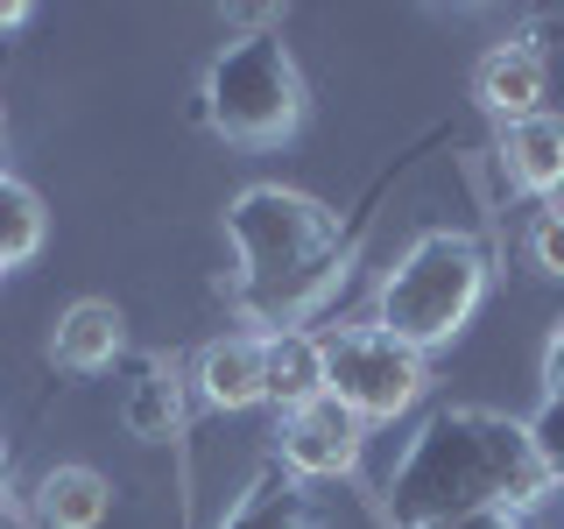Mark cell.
<instances>
[{
  "mask_svg": "<svg viewBox=\"0 0 564 529\" xmlns=\"http://www.w3.org/2000/svg\"><path fill=\"white\" fill-rule=\"evenodd\" d=\"M557 481L543 466L529 423L501 417V410H437L423 431L410 438L402 466L388 473L381 508L395 529H431L445 516H466V508H551Z\"/></svg>",
  "mask_w": 564,
  "mask_h": 529,
  "instance_id": "6da1fadb",
  "label": "cell"
},
{
  "mask_svg": "<svg viewBox=\"0 0 564 529\" xmlns=\"http://www.w3.org/2000/svg\"><path fill=\"white\" fill-rule=\"evenodd\" d=\"M226 234H234L240 276H234V304L240 317H254L261 339L269 332H304L311 311L332 304V290L346 282V240L332 205L304 198L282 184H254L226 205Z\"/></svg>",
  "mask_w": 564,
  "mask_h": 529,
  "instance_id": "7a4b0ae2",
  "label": "cell"
},
{
  "mask_svg": "<svg viewBox=\"0 0 564 529\" xmlns=\"http://www.w3.org/2000/svg\"><path fill=\"white\" fill-rule=\"evenodd\" d=\"M487 247L458 226H431L402 247V261L381 276V296H375V325L388 339H402L410 353H431L458 339L473 325L487 296Z\"/></svg>",
  "mask_w": 564,
  "mask_h": 529,
  "instance_id": "3957f363",
  "label": "cell"
},
{
  "mask_svg": "<svg viewBox=\"0 0 564 529\" xmlns=\"http://www.w3.org/2000/svg\"><path fill=\"white\" fill-rule=\"evenodd\" d=\"M304 71H296L290 43L275 29H247L212 57L205 71V120L234 149H282L304 128Z\"/></svg>",
  "mask_w": 564,
  "mask_h": 529,
  "instance_id": "277c9868",
  "label": "cell"
},
{
  "mask_svg": "<svg viewBox=\"0 0 564 529\" xmlns=\"http://www.w3.org/2000/svg\"><path fill=\"white\" fill-rule=\"evenodd\" d=\"M423 388H431L423 353L388 339L381 325H346L325 339V396L346 402L360 423H395Z\"/></svg>",
  "mask_w": 564,
  "mask_h": 529,
  "instance_id": "5b68a950",
  "label": "cell"
},
{
  "mask_svg": "<svg viewBox=\"0 0 564 529\" xmlns=\"http://www.w3.org/2000/svg\"><path fill=\"white\" fill-rule=\"evenodd\" d=\"M275 445H282V473H296V481H352L360 452H367V423L346 402L317 396V402L282 417Z\"/></svg>",
  "mask_w": 564,
  "mask_h": 529,
  "instance_id": "8992f818",
  "label": "cell"
},
{
  "mask_svg": "<svg viewBox=\"0 0 564 529\" xmlns=\"http://www.w3.org/2000/svg\"><path fill=\"white\" fill-rule=\"evenodd\" d=\"M543 85H551V64H543L536 43H501V50L480 57V71H473V93H480V106L501 120V128L543 114Z\"/></svg>",
  "mask_w": 564,
  "mask_h": 529,
  "instance_id": "52a82bcc",
  "label": "cell"
},
{
  "mask_svg": "<svg viewBox=\"0 0 564 529\" xmlns=\"http://www.w3.org/2000/svg\"><path fill=\"white\" fill-rule=\"evenodd\" d=\"M325 396V339L317 332H269L261 339V402L282 417Z\"/></svg>",
  "mask_w": 564,
  "mask_h": 529,
  "instance_id": "ba28073f",
  "label": "cell"
},
{
  "mask_svg": "<svg viewBox=\"0 0 564 529\" xmlns=\"http://www.w3.org/2000/svg\"><path fill=\"white\" fill-rule=\"evenodd\" d=\"M50 353H57V367H70V375H106L128 353V317L106 304V296H85V304H70L57 317Z\"/></svg>",
  "mask_w": 564,
  "mask_h": 529,
  "instance_id": "9c48e42d",
  "label": "cell"
},
{
  "mask_svg": "<svg viewBox=\"0 0 564 529\" xmlns=\"http://www.w3.org/2000/svg\"><path fill=\"white\" fill-rule=\"evenodd\" d=\"M501 170H508L516 191H529V198L564 191V120L557 114H529L516 128H501Z\"/></svg>",
  "mask_w": 564,
  "mask_h": 529,
  "instance_id": "30bf717a",
  "label": "cell"
},
{
  "mask_svg": "<svg viewBox=\"0 0 564 529\" xmlns=\"http://www.w3.org/2000/svg\"><path fill=\"white\" fill-rule=\"evenodd\" d=\"M317 522H325L317 494H304V481H296V473L261 466L254 481H247V494L226 508L219 529H317Z\"/></svg>",
  "mask_w": 564,
  "mask_h": 529,
  "instance_id": "8fae6325",
  "label": "cell"
},
{
  "mask_svg": "<svg viewBox=\"0 0 564 529\" xmlns=\"http://www.w3.org/2000/svg\"><path fill=\"white\" fill-rule=\"evenodd\" d=\"M198 396L212 410H254L261 402V332H226L198 353Z\"/></svg>",
  "mask_w": 564,
  "mask_h": 529,
  "instance_id": "7c38bea8",
  "label": "cell"
},
{
  "mask_svg": "<svg viewBox=\"0 0 564 529\" xmlns=\"http://www.w3.org/2000/svg\"><path fill=\"white\" fill-rule=\"evenodd\" d=\"M106 508H113V487L93 466H50L35 481V516H43V529H99Z\"/></svg>",
  "mask_w": 564,
  "mask_h": 529,
  "instance_id": "4fadbf2b",
  "label": "cell"
},
{
  "mask_svg": "<svg viewBox=\"0 0 564 529\" xmlns=\"http://www.w3.org/2000/svg\"><path fill=\"white\" fill-rule=\"evenodd\" d=\"M128 431L134 438H170L176 417H184V388H176V367L163 360H141V381L128 388Z\"/></svg>",
  "mask_w": 564,
  "mask_h": 529,
  "instance_id": "5bb4252c",
  "label": "cell"
},
{
  "mask_svg": "<svg viewBox=\"0 0 564 529\" xmlns=\"http://www.w3.org/2000/svg\"><path fill=\"white\" fill-rule=\"evenodd\" d=\"M43 234H50V212H43V198L22 184V176H8L0 170V261H29L35 247H43Z\"/></svg>",
  "mask_w": 564,
  "mask_h": 529,
  "instance_id": "9a60e30c",
  "label": "cell"
},
{
  "mask_svg": "<svg viewBox=\"0 0 564 529\" xmlns=\"http://www.w3.org/2000/svg\"><path fill=\"white\" fill-rule=\"evenodd\" d=\"M529 261L564 282V205H543L536 219H529Z\"/></svg>",
  "mask_w": 564,
  "mask_h": 529,
  "instance_id": "2e32d148",
  "label": "cell"
},
{
  "mask_svg": "<svg viewBox=\"0 0 564 529\" xmlns=\"http://www.w3.org/2000/svg\"><path fill=\"white\" fill-rule=\"evenodd\" d=\"M529 438H536L551 481L564 487V396H543V410H536V423H529Z\"/></svg>",
  "mask_w": 564,
  "mask_h": 529,
  "instance_id": "e0dca14e",
  "label": "cell"
},
{
  "mask_svg": "<svg viewBox=\"0 0 564 529\" xmlns=\"http://www.w3.org/2000/svg\"><path fill=\"white\" fill-rule=\"evenodd\" d=\"M431 529H522V516L516 508H466V516H445Z\"/></svg>",
  "mask_w": 564,
  "mask_h": 529,
  "instance_id": "ac0fdd59",
  "label": "cell"
},
{
  "mask_svg": "<svg viewBox=\"0 0 564 529\" xmlns=\"http://www.w3.org/2000/svg\"><path fill=\"white\" fill-rule=\"evenodd\" d=\"M543 396H564V317H557L551 346H543Z\"/></svg>",
  "mask_w": 564,
  "mask_h": 529,
  "instance_id": "d6986e66",
  "label": "cell"
},
{
  "mask_svg": "<svg viewBox=\"0 0 564 529\" xmlns=\"http://www.w3.org/2000/svg\"><path fill=\"white\" fill-rule=\"evenodd\" d=\"M22 22H29V0H0V35L22 29Z\"/></svg>",
  "mask_w": 564,
  "mask_h": 529,
  "instance_id": "ffe728a7",
  "label": "cell"
},
{
  "mask_svg": "<svg viewBox=\"0 0 564 529\" xmlns=\"http://www.w3.org/2000/svg\"><path fill=\"white\" fill-rule=\"evenodd\" d=\"M0 141H8V106H0Z\"/></svg>",
  "mask_w": 564,
  "mask_h": 529,
  "instance_id": "44dd1931",
  "label": "cell"
},
{
  "mask_svg": "<svg viewBox=\"0 0 564 529\" xmlns=\"http://www.w3.org/2000/svg\"><path fill=\"white\" fill-rule=\"evenodd\" d=\"M0 276H8V261H0Z\"/></svg>",
  "mask_w": 564,
  "mask_h": 529,
  "instance_id": "7402d4cb",
  "label": "cell"
}]
</instances>
